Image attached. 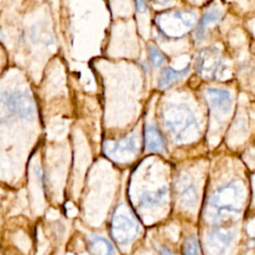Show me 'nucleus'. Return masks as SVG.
Returning <instances> with one entry per match:
<instances>
[{
    "mask_svg": "<svg viewBox=\"0 0 255 255\" xmlns=\"http://www.w3.org/2000/svg\"><path fill=\"white\" fill-rule=\"evenodd\" d=\"M220 18V12L216 9L214 10H210L208 11L202 18L200 25H199V29H198V33H197V37H201L204 28L211 22H216L218 21Z\"/></svg>",
    "mask_w": 255,
    "mask_h": 255,
    "instance_id": "dca6fc26",
    "label": "nucleus"
},
{
    "mask_svg": "<svg viewBox=\"0 0 255 255\" xmlns=\"http://www.w3.org/2000/svg\"><path fill=\"white\" fill-rule=\"evenodd\" d=\"M207 100L214 109L227 112L231 108L232 98L229 91L224 89H208L206 91Z\"/></svg>",
    "mask_w": 255,
    "mask_h": 255,
    "instance_id": "1a4fd4ad",
    "label": "nucleus"
},
{
    "mask_svg": "<svg viewBox=\"0 0 255 255\" xmlns=\"http://www.w3.org/2000/svg\"><path fill=\"white\" fill-rule=\"evenodd\" d=\"M180 201L183 205L186 206H192L196 202V192L192 185H189L186 187L182 192L180 193Z\"/></svg>",
    "mask_w": 255,
    "mask_h": 255,
    "instance_id": "f3484780",
    "label": "nucleus"
},
{
    "mask_svg": "<svg viewBox=\"0 0 255 255\" xmlns=\"http://www.w3.org/2000/svg\"><path fill=\"white\" fill-rule=\"evenodd\" d=\"M106 153L116 160H128L136 151V140L134 136H126L114 142L111 147L105 146Z\"/></svg>",
    "mask_w": 255,
    "mask_h": 255,
    "instance_id": "0eeeda50",
    "label": "nucleus"
},
{
    "mask_svg": "<svg viewBox=\"0 0 255 255\" xmlns=\"http://www.w3.org/2000/svg\"><path fill=\"white\" fill-rule=\"evenodd\" d=\"M14 117L10 94L0 93V122H4Z\"/></svg>",
    "mask_w": 255,
    "mask_h": 255,
    "instance_id": "4468645a",
    "label": "nucleus"
},
{
    "mask_svg": "<svg viewBox=\"0 0 255 255\" xmlns=\"http://www.w3.org/2000/svg\"><path fill=\"white\" fill-rule=\"evenodd\" d=\"M243 201V191L238 182L219 187L208 199V216L217 221L226 216L238 214Z\"/></svg>",
    "mask_w": 255,
    "mask_h": 255,
    "instance_id": "f257e3e1",
    "label": "nucleus"
},
{
    "mask_svg": "<svg viewBox=\"0 0 255 255\" xmlns=\"http://www.w3.org/2000/svg\"><path fill=\"white\" fill-rule=\"evenodd\" d=\"M165 128L177 141H185L196 136L198 125L192 111L184 105H171L163 111Z\"/></svg>",
    "mask_w": 255,
    "mask_h": 255,
    "instance_id": "f03ea898",
    "label": "nucleus"
},
{
    "mask_svg": "<svg viewBox=\"0 0 255 255\" xmlns=\"http://www.w3.org/2000/svg\"><path fill=\"white\" fill-rule=\"evenodd\" d=\"M188 71H189V67H186L185 69L180 71H175L171 68H164L160 73L158 86L161 89L169 87L173 82L184 77L188 73Z\"/></svg>",
    "mask_w": 255,
    "mask_h": 255,
    "instance_id": "f8f14e48",
    "label": "nucleus"
},
{
    "mask_svg": "<svg viewBox=\"0 0 255 255\" xmlns=\"http://www.w3.org/2000/svg\"><path fill=\"white\" fill-rule=\"evenodd\" d=\"M11 99L15 116L20 118H29L35 113V102L30 94L26 92L11 93Z\"/></svg>",
    "mask_w": 255,
    "mask_h": 255,
    "instance_id": "6e6552de",
    "label": "nucleus"
},
{
    "mask_svg": "<svg viewBox=\"0 0 255 255\" xmlns=\"http://www.w3.org/2000/svg\"><path fill=\"white\" fill-rule=\"evenodd\" d=\"M182 251L183 255H201L197 238L193 235L186 238L182 246Z\"/></svg>",
    "mask_w": 255,
    "mask_h": 255,
    "instance_id": "2eb2a0df",
    "label": "nucleus"
},
{
    "mask_svg": "<svg viewBox=\"0 0 255 255\" xmlns=\"http://www.w3.org/2000/svg\"><path fill=\"white\" fill-rule=\"evenodd\" d=\"M144 139L147 150L156 152H162L164 150L163 138L155 127L146 126L144 131Z\"/></svg>",
    "mask_w": 255,
    "mask_h": 255,
    "instance_id": "9b49d317",
    "label": "nucleus"
},
{
    "mask_svg": "<svg viewBox=\"0 0 255 255\" xmlns=\"http://www.w3.org/2000/svg\"><path fill=\"white\" fill-rule=\"evenodd\" d=\"M136 6H137V10L140 11V12H144V11L146 10L145 3L142 2V1H137V2H136Z\"/></svg>",
    "mask_w": 255,
    "mask_h": 255,
    "instance_id": "6ab92c4d",
    "label": "nucleus"
},
{
    "mask_svg": "<svg viewBox=\"0 0 255 255\" xmlns=\"http://www.w3.org/2000/svg\"><path fill=\"white\" fill-rule=\"evenodd\" d=\"M223 64V59L219 51L213 47H208L200 51L196 63L198 75L206 79L217 78Z\"/></svg>",
    "mask_w": 255,
    "mask_h": 255,
    "instance_id": "39448f33",
    "label": "nucleus"
},
{
    "mask_svg": "<svg viewBox=\"0 0 255 255\" xmlns=\"http://www.w3.org/2000/svg\"><path fill=\"white\" fill-rule=\"evenodd\" d=\"M139 232V224L130 210L120 206L113 215L111 221V235L114 240L126 245L135 239Z\"/></svg>",
    "mask_w": 255,
    "mask_h": 255,
    "instance_id": "7ed1b4c3",
    "label": "nucleus"
},
{
    "mask_svg": "<svg viewBox=\"0 0 255 255\" xmlns=\"http://www.w3.org/2000/svg\"><path fill=\"white\" fill-rule=\"evenodd\" d=\"M88 249L92 255H115L112 243L98 234L90 236L88 240Z\"/></svg>",
    "mask_w": 255,
    "mask_h": 255,
    "instance_id": "9d476101",
    "label": "nucleus"
},
{
    "mask_svg": "<svg viewBox=\"0 0 255 255\" xmlns=\"http://www.w3.org/2000/svg\"><path fill=\"white\" fill-rule=\"evenodd\" d=\"M158 27L168 36H180L188 29L194 27L196 15L190 11H174L158 15Z\"/></svg>",
    "mask_w": 255,
    "mask_h": 255,
    "instance_id": "20e7f679",
    "label": "nucleus"
},
{
    "mask_svg": "<svg viewBox=\"0 0 255 255\" xmlns=\"http://www.w3.org/2000/svg\"><path fill=\"white\" fill-rule=\"evenodd\" d=\"M148 56H149V60H150L151 64L155 67L160 66L164 62L163 54L153 46L148 47Z\"/></svg>",
    "mask_w": 255,
    "mask_h": 255,
    "instance_id": "a211bd4d",
    "label": "nucleus"
},
{
    "mask_svg": "<svg viewBox=\"0 0 255 255\" xmlns=\"http://www.w3.org/2000/svg\"><path fill=\"white\" fill-rule=\"evenodd\" d=\"M166 191L165 188H158L156 191L151 192H144L139 198V205L140 206H150L159 203V201L163 198Z\"/></svg>",
    "mask_w": 255,
    "mask_h": 255,
    "instance_id": "ddd939ff",
    "label": "nucleus"
},
{
    "mask_svg": "<svg viewBox=\"0 0 255 255\" xmlns=\"http://www.w3.org/2000/svg\"><path fill=\"white\" fill-rule=\"evenodd\" d=\"M233 231L231 229L216 227L212 229L207 237V243L213 255H221L229 246L233 239Z\"/></svg>",
    "mask_w": 255,
    "mask_h": 255,
    "instance_id": "423d86ee",
    "label": "nucleus"
},
{
    "mask_svg": "<svg viewBox=\"0 0 255 255\" xmlns=\"http://www.w3.org/2000/svg\"><path fill=\"white\" fill-rule=\"evenodd\" d=\"M158 251L160 253V255H174L173 253H171L167 248L165 247H159L158 248Z\"/></svg>",
    "mask_w": 255,
    "mask_h": 255,
    "instance_id": "aec40b11",
    "label": "nucleus"
}]
</instances>
